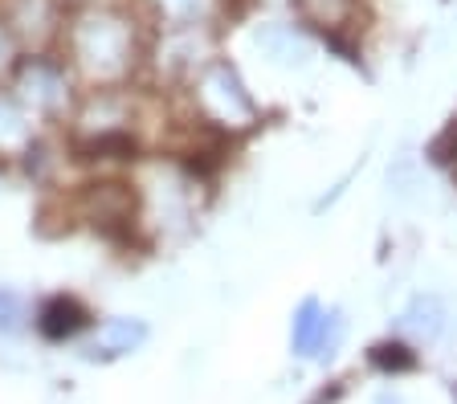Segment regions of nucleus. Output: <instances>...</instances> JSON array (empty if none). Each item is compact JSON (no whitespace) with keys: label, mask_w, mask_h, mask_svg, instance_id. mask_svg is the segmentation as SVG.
<instances>
[{"label":"nucleus","mask_w":457,"mask_h":404,"mask_svg":"<svg viewBox=\"0 0 457 404\" xmlns=\"http://www.w3.org/2000/svg\"><path fill=\"white\" fill-rule=\"evenodd\" d=\"M70 54H74V66L82 70L86 82H98V87L123 82L135 66L131 21L114 9L82 12L70 29Z\"/></svg>","instance_id":"nucleus-1"},{"label":"nucleus","mask_w":457,"mask_h":404,"mask_svg":"<svg viewBox=\"0 0 457 404\" xmlns=\"http://www.w3.org/2000/svg\"><path fill=\"white\" fill-rule=\"evenodd\" d=\"M200 103H204V111L217 123H245V119H253V103H249V95L241 90L237 74L228 66L209 70V78L200 82Z\"/></svg>","instance_id":"nucleus-2"},{"label":"nucleus","mask_w":457,"mask_h":404,"mask_svg":"<svg viewBox=\"0 0 457 404\" xmlns=\"http://www.w3.org/2000/svg\"><path fill=\"white\" fill-rule=\"evenodd\" d=\"M143 339H147V327H143L139 318H111V323L98 331L95 343L86 347V356L90 359H119V356H127V351H135Z\"/></svg>","instance_id":"nucleus-3"},{"label":"nucleus","mask_w":457,"mask_h":404,"mask_svg":"<svg viewBox=\"0 0 457 404\" xmlns=\"http://www.w3.org/2000/svg\"><path fill=\"white\" fill-rule=\"evenodd\" d=\"M400 331H404V335H412V339H420V343L437 339L441 331H445V307H441V299H433V294L412 299L409 310L400 315Z\"/></svg>","instance_id":"nucleus-4"},{"label":"nucleus","mask_w":457,"mask_h":404,"mask_svg":"<svg viewBox=\"0 0 457 404\" xmlns=\"http://www.w3.org/2000/svg\"><path fill=\"white\" fill-rule=\"evenodd\" d=\"M327 331V310L314 299H306L295 310V327H290V343H295V356H319V343H323Z\"/></svg>","instance_id":"nucleus-5"},{"label":"nucleus","mask_w":457,"mask_h":404,"mask_svg":"<svg viewBox=\"0 0 457 404\" xmlns=\"http://www.w3.org/2000/svg\"><path fill=\"white\" fill-rule=\"evenodd\" d=\"M37 327H41V335L46 339H70V335H78V331L86 327V310L78 307L74 299H54V302L41 307Z\"/></svg>","instance_id":"nucleus-6"},{"label":"nucleus","mask_w":457,"mask_h":404,"mask_svg":"<svg viewBox=\"0 0 457 404\" xmlns=\"http://www.w3.org/2000/svg\"><path fill=\"white\" fill-rule=\"evenodd\" d=\"M298 17L306 21V25H314V29H343L347 21H352L355 12V0H295Z\"/></svg>","instance_id":"nucleus-7"},{"label":"nucleus","mask_w":457,"mask_h":404,"mask_svg":"<svg viewBox=\"0 0 457 404\" xmlns=\"http://www.w3.org/2000/svg\"><path fill=\"white\" fill-rule=\"evenodd\" d=\"M29 144V119L12 95H0V152H21Z\"/></svg>","instance_id":"nucleus-8"},{"label":"nucleus","mask_w":457,"mask_h":404,"mask_svg":"<svg viewBox=\"0 0 457 404\" xmlns=\"http://www.w3.org/2000/svg\"><path fill=\"white\" fill-rule=\"evenodd\" d=\"M25 90H29V103L41 106V111H54L62 98H66V87H62V74L49 66H33L25 74Z\"/></svg>","instance_id":"nucleus-9"},{"label":"nucleus","mask_w":457,"mask_h":404,"mask_svg":"<svg viewBox=\"0 0 457 404\" xmlns=\"http://www.w3.org/2000/svg\"><path fill=\"white\" fill-rule=\"evenodd\" d=\"M155 9L171 29H196L212 17V0H155Z\"/></svg>","instance_id":"nucleus-10"},{"label":"nucleus","mask_w":457,"mask_h":404,"mask_svg":"<svg viewBox=\"0 0 457 404\" xmlns=\"http://www.w3.org/2000/svg\"><path fill=\"white\" fill-rule=\"evenodd\" d=\"M12 25H17L25 37L41 41L54 25V0H21L17 12H12Z\"/></svg>","instance_id":"nucleus-11"},{"label":"nucleus","mask_w":457,"mask_h":404,"mask_svg":"<svg viewBox=\"0 0 457 404\" xmlns=\"http://www.w3.org/2000/svg\"><path fill=\"white\" fill-rule=\"evenodd\" d=\"M25 327V302L12 290H0V335H17Z\"/></svg>","instance_id":"nucleus-12"},{"label":"nucleus","mask_w":457,"mask_h":404,"mask_svg":"<svg viewBox=\"0 0 457 404\" xmlns=\"http://www.w3.org/2000/svg\"><path fill=\"white\" fill-rule=\"evenodd\" d=\"M339 343H343V318H339V310H331V315H327L323 343H319V356L314 359H331L335 351H339Z\"/></svg>","instance_id":"nucleus-13"},{"label":"nucleus","mask_w":457,"mask_h":404,"mask_svg":"<svg viewBox=\"0 0 457 404\" xmlns=\"http://www.w3.org/2000/svg\"><path fill=\"white\" fill-rule=\"evenodd\" d=\"M400 351H404V347H388V343H384V347H376V356H371V359H376L380 367H409L412 356H400Z\"/></svg>","instance_id":"nucleus-14"},{"label":"nucleus","mask_w":457,"mask_h":404,"mask_svg":"<svg viewBox=\"0 0 457 404\" xmlns=\"http://www.w3.org/2000/svg\"><path fill=\"white\" fill-rule=\"evenodd\" d=\"M9 62H12V37H9V29L0 25V70L9 66Z\"/></svg>","instance_id":"nucleus-15"},{"label":"nucleus","mask_w":457,"mask_h":404,"mask_svg":"<svg viewBox=\"0 0 457 404\" xmlns=\"http://www.w3.org/2000/svg\"><path fill=\"white\" fill-rule=\"evenodd\" d=\"M376 404H400V396H392V392H384V396H380V400H376Z\"/></svg>","instance_id":"nucleus-16"}]
</instances>
